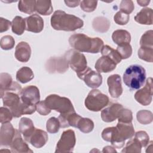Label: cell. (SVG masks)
<instances>
[{
  "instance_id": "1",
  "label": "cell",
  "mask_w": 153,
  "mask_h": 153,
  "mask_svg": "<svg viewBox=\"0 0 153 153\" xmlns=\"http://www.w3.org/2000/svg\"><path fill=\"white\" fill-rule=\"evenodd\" d=\"M50 23L54 29L64 31H74L84 25V22L80 18L62 10L54 12L51 17Z\"/></svg>"
},
{
  "instance_id": "2",
  "label": "cell",
  "mask_w": 153,
  "mask_h": 153,
  "mask_svg": "<svg viewBox=\"0 0 153 153\" xmlns=\"http://www.w3.org/2000/svg\"><path fill=\"white\" fill-rule=\"evenodd\" d=\"M70 45L75 50L90 53H98L103 46V41L99 38H91L84 33H75L69 38Z\"/></svg>"
},
{
  "instance_id": "3",
  "label": "cell",
  "mask_w": 153,
  "mask_h": 153,
  "mask_svg": "<svg viewBox=\"0 0 153 153\" xmlns=\"http://www.w3.org/2000/svg\"><path fill=\"white\" fill-rule=\"evenodd\" d=\"M146 79L145 69L140 65H132L128 66L123 74L124 84L131 90L140 88Z\"/></svg>"
},
{
  "instance_id": "4",
  "label": "cell",
  "mask_w": 153,
  "mask_h": 153,
  "mask_svg": "<svg viewBox=\"0 0 153 153\" xmlns=\"http://www.w3.org/2000/svg\"><path fill=\"white\" fill-rule=\"evenodd\" d=\"M134 134V129L131 123L118 122L110 142L115 148L120 149L124 145L125 140L131 139Z\"/></svg>"
},
{
  "instance_id": "5",
  "label": "cell",
  "mask_w": 153,
  "mask_h": 153,
  "mask_svg": "<svg viewBox=\"0 0 153 153\" xmlns=\"http://www.w3.org/2000/svg\"><path fill=\"white\" fill-rule=\"evenodd\" d=\"M44 101L51 110H54L60 112V114L75 112L72 102L67 97L53 94L48 95Z\"/></svg>"
},
{
  "instance_id": "6",
  "label": "cell",
  "mask_w": 153,
  "mask_h": 153,
  "mask_svg": "<svg viewBox=\"0 0 153 153\" xmlns=\"http://www.w3.org/2000/svg\"><path fill=\"white\" fill-rule=\"evenodd\" d=\"M109 97L97 89L91 90L85 99V107L90 111L98 112L109 103Z\"/></svg>"
},
{
  "instance_id": "7",
  "label": "cell",
  "mask_w": 153,
  "mask_h": 153,
  "mask_svg": "<svg viewBox=\"0 0 153 153\" xmlns=\"http://www.w3.org/2000/svg\"><path fill=\"white\" fill-rule=\"evenodd\" d=\"M19 95L16 92L7 91L1 97L4 106L9 108L15 118H19L23 115V104Z\"/></svg>"
},
{
  "instance_id": "8",
  "label": "cell",
  "mask_w": 153,
  "mask_h": 153,
  "mask_svg": "<svg viewBox=\"0 0 153 153\" xmlns=\"http://www.w3.org/2000/svg\"><path fill=\"white\" fill-rule=\"evenodd\" d=\"M69 66L76 74L84 71L87 66L85 56L75 49H71L66 51L64 55Z\"/></svg>"
},
{
  "instance_id": "9",
  "label": "cell",
  "mask_w": 153,
  "mask_h": 153,
  "mask_svg": "<svg viewBox=\"0 0 153 153\" xmlns=\"http://www.w3.org/2000/svg\"><path fill=\"white\" fill-rule=\"evenodd\" d=\"M76 143L75 134L74 130L69 129L64 131L57 143L55 152H72Z\"/></svg>"
},
{
  "instance_id": "10",
  "label": "cell",
  "mask_w": 153,
  "mask_h": 153,
  "mask_svg": "<svg viewBox=\"0 0 153 153\" xmlns=\"http://www.w3.org/2000/svg\"><path fill=\"white\" fill-rule=\"evenodd\" d=\"M77 75L79 79L84 81L88 87L92 88H98L102 83L101 74L98 72L93 71L89 67H87L82 72L77 74Z\"/></svg>"
},
{
  "instance_id": "11",
  "label": "cell",
  "mask_w": 153,
  "mask_h": 153,
  "mask_svg": "<svg viewBox=\"0 0 153 153\" xmlns=\"http://www.w3.org/2000/svg\"><path fill=\"white\" fill-rule=\"evenodd\" d=\"M69 66L64 56L50 57L45 65L46 71L50 74H63L68 70Z\"/></svg>"
},
{
  "instance_id": "12",
  "label": "cell",
  "mask_w": 153,
  "mask_h": 153,
  "mask_svg": "<svg viewBox=\"0 0 153 153\" xmlns=\"http://www.w3.org/2000/svg\"><path fill=\"white\" fill-rule=\"evenodd\" d=\"M152 95V78L149 77L146 79L144 87L135 93L134 99L142 105L147 106L151 103Z\"/></svg>"
},
{
  "instance_id": "13",
  "label": "cell",
  "mask_w": 153,
  "mask_h": 153,
  "mask_svg": "<svg viewBox=\"0 0 153 153\" xmlns=\"http://www.w3.org/2000/svg\"><path fill=\"white\" fill-rule=\"evenodd\" d=\"M20 96L22 102L27 105H36L40 100L39 90L35 85L24 87L22 90Z\"/></svg>"
},
{
  "instance_id": "14",
  "label": "cell",
  "mask_w": 153,
  "mask_h": 153,
  "mask_svg": "<svg viewBox=\"0 0 153 153\" xmlns=\"http://www.w3.org/2000/svg\"><path fill=\"white\" fill-rule=\"evenodd\" d=\"M16 134V129L10 123L2 124L0 129L1 146H10Z\"/></svg>"
},
{
  "instance_id": "15",
  "label": "cell",
  "mask_w": 153,
  "mask_h": 153,
  "mask_svg": "<svg viewBox=\"0 0 153 153\" xmlns=\"http://www.w3.org/2000/svg\"><path fill=\"white\" fill-rule=\"evenodd\" d=\"M109 93L112 97L118 98L123 93L121 76L118 74L110 75L107 79Z\"/></svg>"
},
{
  "instance_id": "16",
  "label": "cell",
  "mask_w": 153,
  "mask_h": 153,
  "mask_svg": "<svg viewBox=\"0 0 153 153\" xmlns=\"http://www.w3.org/2000/svg\"><path fill=\"white\" fill-rule=\"evenodd\" d=\"M25 19L26 30L33 33H39L43 30L44 20L40 16L34 14Z\"/></svg>"
},
{
  "instance_id": "17",
  "label": "cell",
  "mask_w": 153,
  "mask_h": 153,
  "mask_svg": "<svg viewBox=\"0 0 153 153\" xmlns=\"http://www.w3.org/2000/svg\"><path fill=\"white\" fill-rule=\"evenodd\" d=\"M123 108V106L120 103H111V105L102 111V120L106 123H111L115 121L118 117L120 110Z\"/></svg>"
},
{
  "instance_id": "18",
  "label": "cell",
  "mask_w": 153,
  "mask_h": 153,
  "mask_svg": "<svg viewBox=\"0 0 153 153\" xmlns=\"http://www.w3.org/2000/svg\"><path fill=\"white\" fill-rule=\"evenodd\" d=\"M20 133L19 130L16 129V134L10 145L11 151L18 153L32 152V150L29 148L27 144L23 140Z\"/></svg>"
},
{
  "instance_id": "19",
  "label": "cell",
  "mask_w": 153,
  "mask_h": 153,
  "mask_svg": "<svg viewBox=\"0 0 153 153\" xmlns=\"http://www.w3.org/2000/svg\"><path fill=\"white\" fill-rule=\"evenodd\" d=\"M14 55L19 62H28L31 55V48L29 44L24 41L20 42L16 47Z\"/></svg>"
},
{
  "instance_id": "20",
  "label": "cell",
  "mask_w": 153,
  "mask_h": 153,
  "mask_svg": "<svg viewBox=\"0 0 153 153\" xmlns=\"http://www.w3.org/2000/svg\"><path fill=\"white\" fill-rule=\"evenodd\" d=\"M48 134L45 131L39 128H36L30 137L28 142L36 148L44 146L48 141Z\"/></svg>"
},
{
  "instance_id": "21",
  "label": "cell",
  "mask_w": 153,
  "mask_h": 153,
  "mask_svg": "<svg viewBox=\"0 0 153 153\" xmlns=\"http://www.w3.org/2000/svg\"><path fill=\"white\" fill-rule=\"evenodd\" d=\"M117 64L110 58L102 56L97 59L95 63V69L99 73H108L116 68Z\"/></svg>"
},
{
  "instance_id": "22",
  "label": "cell",
  "mask_w": 153,
  "mask_h": 153,
  "mask_svg": "<svg viewBox=\"0 0 153 153\" xmlns=\"http://www.w3.org/2000/svg\"><path fill=\"white\" fill-rule=\"evenodd\" d=\"M32 121L27 117H23L20 119L19 123V130L23 135L24 139L26 141L28 142L30 137L35 131Z\"/></svg>"
},
{
  "instance_id": "23",
  "label": "cell",
  "mask_w": 153,
  "mask_h": 153,
  "mask_svg": "<svg viewBox=\"0 0 153 153\" xmlns=\"http://www.w3.org/2000/svg\"><path fill=\"white\" fill-rule=\"evenodd\" d=\"M134 20L141 25H152V10L151 8H143L134 16Z\"/></svg>"
},
{
  "instance_id": "24",
  "label": "cell",
  "mask_w": 153,
  "mask_h": 153,
  "mask_svg": "<svg viewBox=\"0 0 153 153\" xmlns=\"http://www.w3.org/2000/svg\"><path fill=\"white\" fill-rule=\"evenodd\" d=\"M112 39L116 44L121 45L130 44L131 41V35L126 30L118 29L112 33Z\"/></svg>"
},
{
  "instance_id": "25",
  "label": "cell",
  "mask_w": 153,
  "mask_h": 153,
  "mask_svg": "<svg viewBox=\"0 0 153 153\" xmlns=\"http://www.w3.org/2000/svg\"><path fill=\"white\" fill-rule=\"evenodd\" d=\"M111 26L110 21L105 17H97L92 22V26L94 30L100 32H106Z\"/></svg>"
},
{
  "instance_id": "26",
  "label": "cell",
  "mask_w": 153,
  "mask_h": 153,
  "mask_svg": "<svg viewBox=\"0 0 153 153\" xmlns=\"http://www.w3.org/2000/svg\"><path fill=\"white\" fill-rule=\"evenodd\" d=\"M34 78L32 70L27 66H24L19 69L16 73V79L21 83L25 84L29 82Z\"/></svg>"
},
{
  "instance_id": "27",
  "label": "cell",
  "mask_w": 153,
  "mask_h": 153,
  "mask_svg": "<svg viewBox=\"0 0 153 153\" xmlns=\"http://www.w3.org/2000/svg\"><path fill=\"white\" fill-rule=\"evenodd\" d=\"M35 10L39 14L43 16H48L53 12V8L51 1H36Z\"/></svg>"
},
{
  "instance_id": "28",
  "label": "cell",
  "mask_w": 153,
  "mask_h": 153,
  "mask_svg": "<svg viewBox=\"0 0 153 153\" xmlns=\"http://www.w3.org/2000/svg\"><path fill=\"white\" fill-rule=\"evenodd\" d=\"M12 32L17 35H21L26 29L25 19L20 16H16L11 24Z\"/></svg>"
},
{
  "instance_id": "29",
  "label": "cell",
  "mask_w": 153,
  "mask_h": 153,
  "mask_svg": "<svg viewBox=\"0 0 153 153\" xmlns=\"http://www.w3.org/2000/svg\"><path fill=\"white\" fill-rule=\"evenodd\" d=\"M101 54L103 56H106L112 60L117 65L120 63L122 60L121 56L117 51L110 46L106 45H103L101 49Z\"/></svg>"
},
{
  "instance_id": "30",
  "label": "cell",
  "mask_w": 153,
  "mask_h": 153,
  "mask_svg": "<svg viewBox=\"0 0 153 153\" xmlns=\"http://www.w3.org/2000/svg\"><path fill=\"white\" fill-rule=\"evenodd\" d=\"M94 127V123L91 119L82 117L78 120L76 126V128H78L81 132L84 133H88L92 131Z\"/></svg>"
},
{
  "instance_id": "31",
  "label": "cell",
  "mask_w": 153,
  "mask_h": 153,
  "mask_svg": "<svg viewBox=\"0 0 153 153\" xmlns=\"http://www.w3.org/2000/svg\"><path fill=\"white\" fill-rule=\"evenodd\" d=\"M11 76L5 72H2L0 74V92L1 97H2L4 93L8 91L13 84Z\"/></svg>"
},
{
  "instance_id": "32",
  "label": "cell",
  "mask_w": 153,
  "mask_h": 153,
  "mask_svg": "<svg viewBox=\"0 0 153 153\" xmlns=\"http://www.w3.org/2000/svg\"><path fill=\"white\" fill-rule=\"evenodd\" d=\"M35 5L36 1L22 0L19 2L18 8L21 12L26 14H32L36 11Z\"/></svg>"
},
{
  "instance_id": "33",
  "label": "cell",
  "mask_w": 153,
  "mask_h": 153,
  "mask_svg": "<svg viewBox=\"0 0 153 153\" xmlns=\"http://www.w3.org/2000/svg\"><path fill=\"white\" fill-rule=\"evenodd\" d=\"M137 120L142 124H148L152 122L153 115L148 110H140L136 114Z\"/></svg>"
},
{
  "instance_id": "34",
  "label": "cell",
  "mask_w": 153,
  "mask_h": 153,
  "mask_svg": "<svg viewBox=\"0 0 153 153\" xmlns=\"http://www.w3.org/2000/svg\"><path fill=\"white\" fill-rule=\"evenodd\" d=\"M142 145L135 138L130 140L126 143V146L121 151L122 152H141Z\"/></svg>"
},
{
  "instance_id": "35",
  "label": "cell",
  "mask_w": 153,
  "mask_h": 153,
  "mask_svg": "<svg viewBox=\"0 0 153 153\" xmlns=\"http://www.w3.org/2000/svg\"><path fill=\"white\" fill-rule=\"evenodd\" d=\"M137 55L140 59L151 63L153 61V47H140Z\"/></svg>"
},
{
  "instance_id": "36",
  "label": "cell",
  "mask_w": 153,
  "mask_h": 153,
  "mask_svg": "<svg viewBox=\"0 0 153 153\" xmlns=\"http://www.w3.org/2000/svg\"><path fill=\"white\" fill-rule=\"evenodd\" d=\"M140 47H153V31L149 30L146 31L140 39Z\"/></svg>"
},
{
  "instance_id": "37",
  "label": "cell",
  "mask_w": 153,
  "mask_h": 153,
  "mask_svg": "<svg viewBox=\"0 0 153 153\" xmlns=\"http://www.w3.org/2000/svg\"><path fill=\"white\" fill-rule=\"evenodd\" d=\"M117 118L118 122L126 123H131L133 120L132 112L130 109L123 108L120 110Z\"/></svg>"
},
{
  "instance_id": "38",
  "label": "cell",
  "mask_w": 153,
  "mask_h": 153,
  "mask_svg": "<svg viewBox=\"0 0 153 153\" xmlns=\"http://www.w3.org/2000/svg\"><path fill=\"white\" fill-rule=\"evenodd\" d=\"M60 127V124L58 118L56 117H51L47 120L46 128L48 132L50 133H56L59 131Z\"/></svg>"
},
{
  "instance_id": "39",
  "label": "cell",
  "mask_w": 153,
  "mask_h": 153,
  "mask_svg": "<svg viewBox=\"0 0 153 153\" xmlns=\"http://www.w3.org/2000/svg\"><path fill=\"white\" fill-rule=\"evenodd\" d=\"M116 50L122 59H128L132 54V48L130 44L118 45Z\"/></svg>"
},
{
  "instance_id": "40",
  "label": "cell",
  "mask_w": 153,
  "mask_h": 153,
  "mask_svg": "<svg viewBox=\"0 0 153 153\" xmlns=\"http://www.w3.org/2000/svg\"><path fill=\"white\" fill-rule=\"evenodd\" d=\"M15 44V41L11 35H5L2 36L0 41L1 48L4 50L12 49Z\"/></svg>"
},
{
  "instance_id": "41",
  "label": "cell",
  "mask_w": 153,
  "mask_h": 153,
  "mask_svg": "<svg viewBox=\"0 0 153 153\" xmlns=\"http://www.w3.org/2000/svg\"><path fill=\"white\" fill-rule=\"evenodd\" d=\"M97 5V1L84 0L80 1V7L85 12L90 13L94 11Z\"/></svg>"
},
{
  "instance_id": "42",
  "label": "cell",
  "mask_w": 153,
  "mask_h": 153,
  "mask_svg": "<svg viewBox=\"0 0 153 153\" xmlns=\"http://www.w3.org/2000/svg\"><path fill=\"white\" fill-rule=\"evenodd\" d=\"M13 114L11 111L5 107H1L0 108V122L1 124L10 123L13 118Z\"/></svg>"
},
{
  "instance_id": "43",
  "label": "cell",
  "mask_w": 153,
  "mask_h": 153,
  "mask_svg": "<svg viewBox=\"0 0 153 153\" xmlns=\"http://www.w3.org/2000/svg\"><path fill=\"white\" fill-rule=\"evenodd\" d=\"M134 8V3L131 0H123L120 2V11L128 14L133 12Z\"/></svg>"
},
{
  "instance_id": "44",
  "label": "cell",
  "mask_w": 153,
  "mask_h": 153,
  "mask_svg": "<svg viewBox=\"0 0 153 153\" xmlns=\"http://www.w3.org/2000/svg\"><path fill=\"white\" fill-rule=\"evenodd\" d=\"M130 19V16L128 14H125L121 11H118L114 16V22L119 25H126Z\"/></svg>"
},
{
  "instance_id": "45",
  "label": "cell",
  "mask_w": 153,
  "mask_h": 153,
  "mask_svg": "<svg viewBox=\"0 0 153 153\" xmlns=\"http://www.w3.org/2000/svg\"><path fill=\"white\" fill-rule=\"evenodd\" d=\"M134 138L141 144L142 147H145L149 143V137L145 131H139L135 133Z\"/></svg>"
},
{
  "instance_id": "46",
  "label": "cell",
  "mask_w": 153,
  "mask_h": 153,
  "mask_svg": "<svg viewBox=\"0 0 153 153\" xmlns=\"http://www.w3.org/2000/svg\"><path fill=\"white\" fill-rule=\"evenodd\" d=\"M36 111L41 115H47L51 112V109L47 106L45 101H39L36 104Z\"/></svg>"
},
{
  "instance_id": "47",
  "label": "cell",
  "mask_w": 153,
  "mask_h": 153,
  "mask_svg": "<svg viewBox=\"0 0 153 153\" xmlns=\"http://www.w3.org/2000/svg\"><path fill=\"white\" fill-rule=\"evenodd\" d=\"M11 24L12 22H11L10 20L2 17H0V32L2 33L7 31Z\"/></svg>"
},
{
  "instance_id": "48",
  "label": "cell",
  "mask_w": 153,
  "mask_h": 153,
  "mask_svg": "<svg viewBox=\"0 0 153 153\" xmlns=\"http://www.w3.org/2000/svg\"><path fill=\"white\" fill-rule=\"evenodd\" d=\"M64 2L67 6L72 8L77 7L80 4L79 1H65Z\"/></svg>"
},
{
  "instance_id": "49",
  "label": "cell",
  "mask_w": 153,
  "mask_h": 153,
  "mask_svg": "<svg viewBox=\"0 0 153 153\" xmlns=\"http://www.w3.org/2000/svg\"><path fill=\"white\" fill-rule=\"evenodd\" d=\"M102 152H108V153L117 152V151L115 150V149L114 146L112 147L111 146H106L103 148Z\"/></svg>"
},
{
  "instance_id": "50",
  "label": "cell",
  "mask_w": 153,
  "mask_h": 153,
  "mask_svg": "<svg viewBox=\"0 0 153 153\" xmlns=\"http://www.w3.org/2000/svg\"><path fill=\"white\" fill-rule=\"evenodd\" d=\"M150 2V1H147V0H137V3L142 7H146L147 6Z\"/></svg>"
}]
</instances>
